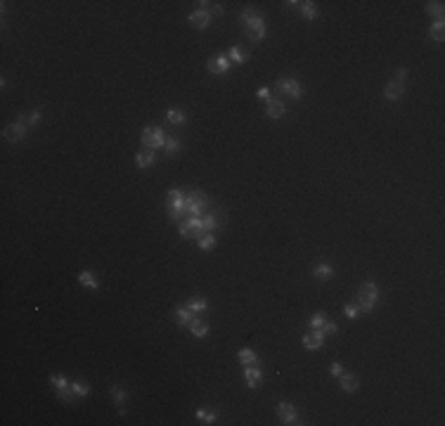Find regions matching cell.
<instances>
[{"instance_id": "obj_36", "label": "cell", "mask_w": 445, "mask_h": 426, "mask_svg": "<svg viewBox=\"0 0 445 426\" xmlns=\"http://www.w3.org/2000/svg\"><path fill=\"white\" fill-rule=\"evenodd\" d=\"M71 389H74L76 398H86V395L90 393V386H88L86 381H80V379H76V381H71Z\"/></svg>"}, {"instance_id": "obj_15", "label": "cell", "mask_w": 445, "mask_h": 426, "mask_svg": "<svg viewBox=\"0 0 445 426\" xmlns=\"http://www.w3.org/2000/svg\"><path fill=\"white\" fill-rule=\"evenodd\" d=\"M287 114V105L279 97H270L266 102V116L272 118V121H279V118Z\"/></svg>"}, {"instance_id": "obj_39", "label": "cell", "mask_w": 445, "mask_h": 426, "mask_svg": "<svg viewBox=\"0 0 445 426\" xmlns=\"http://www.w3.org/2000/svg\"><path fill=\"white\" fill-rule=\"evenodd\" d=\"M327 322V315L325 313H315V315L310 317V322H308V327L310 329H322V324Z\"/></svg>"}, {"instance_id": "obj_9", "label": "cell", "mask_w": 445, "mask_h": 426, "mask_svg": "<svg viewBox=\"0 0 445 426\" xmlns=\"http://www.w3.org/2000/svg\"><path fill=\"white\" fill-rule=\"evenodd\" d=\"M26 133H29V126H26L22 118H17V121H12L10 126L3 128V137H5L7 142H22L26 137Z\"/></svg>"}, {"instance_id": "obj_7", "label": "cell", "mask_w": 445, "mask_h": 426, "mask_svg": "<svg viewBox=\"0 0 445 426\" xmlns=\"http://www.w3.org/2000/svg\"><path fill=\"white\" fill-rule=\"evenodd\" d=\"M277 90H279V95H285V97H289V99L303 97L301 80L294 78V76H282V78H277Z\"/></svg>"}, {"instance_id": "obj_23", "label": "cell", "mask_w": 445, "mask_h": 426, "mask_svg": "<svg viewBox=\"0 0 445 426\" xmlns=\"http://www.w3.org/2000/svg\"><path fill=\"white\" fill-rule=\"evenodd\" d=\"M78 282L83 284L86 289H90V291H97L99 289V282H97V277H95L93 270H80L78 272Z\"/></svg>"}, {"instance_id": "obj_4", "label": "cell", "mask_w": 445, "mask_h": 426, "mask_svg": "<svg viewBox=\"0 0 445 426\" xmlns=\"http://www.w3.org/2000/svg\"><path fill=\"white\" fill-rule=\"evenodd\" d=\"M355 303L360 306V313H362V315L374 313V308H377V303H379V287L374 282H365L362 287H360L358 301Z\"/></svg>"}, {"instance_id": "obj_24", "label": "cell", "mask_w": 445, "mask_h": 426, "mask_svg": "<svg viewBox=\"0 0 445 426\" xmlns=\"http://www.w3.org/2000/svg\"><path fill=\"white\" fill-rule=\"evenodd\" d=\"M298 12H301L306 19H317L320 10H317V3H313V0H303V3H298Z\"/></svg>"}, {"instance_id": "obj_30", "label": "cell", "mask_w": 445, "mask_h": 426, "mask_svg": "<svg viewBox=\"0 0 445 426\" xmlns=\"http://www.w3.org/2000/svg\"><path fill=\"white\" fill-rule=\"evenodd\" d=\"M237 360H239L244 367H247V364H258V353L251 351V348H241V351L237 353Z\"/></svg>"}, {"instance_id": "obj_25", "label": "cell", "mask_w": 445, "mask_h": 426, "mask_svg": "<svg viewBox=\"0 0 445 426\" xmlns=\"http://www.w3.org/2000/svg\"><path fill=\"white\" fill-rule=\"evenodd\" d=\"M228 57L232 64H247L249 62V52L247 50H241L239 45H232V48L228 50Z\"/></svg>"}, {"instance_id": "obj_40", "label": "cell", "mask_w": 445, "mask_h": 426, "mask_svg": "<svg viewBox=\"0 0 445 426\" xmlns=\"http://www.w3.org/2000/svg\"><path fill=\"white\" fill-rule=\"evenodd\" d=\"M322 332H325V336H327V334H336V332H339V324H336V322H332V320H327L325 324H322Z\"/></svg>"}, {"instance_id": "obj_19", "label": "cell", "mask_w": 445, "mask_h": 426, "mask_svg": "<svg viewBox=\"0 0 445 426\" xmlns=\"http://www.w3.org/2000/svg\"><path fill=\"white\" fill-rule=\"evenodd\" d=\"M339 383H341V389L346 391V393H358L360 391V379L355 377V374H351V372H343L339 377Z\"/></svg>"}, {"instance_id": "obj_28", "label": "cell", "mask_w": 445, "mask_h": 426, "mask_svg": "<svg viewBox=\"0 0 445 426\" xmlns=\"http://www.w3.org/2000/svg\"><path fill=\"white\" fill-rule=\"evenodd\" d=\"M192 317H194V313L187 308V303H185V306H178V308H175V322H178L180 327H187Z\"/></svg>"}, {"instance_id": "obj_33", "label": "cell", "mask_w": 445, "mask_h": 426, "mask_svg": "<svg viewBox=\"0 0 445 426\" xmlns=\"http://www.w3.org/2000/svg\"><path fill=\"white\" fill-rule=\"evenodd\" d=\"M197 419L201 424H216L218 421V412L216 410H209V408H199L197 410Z\"/></svg>"}, {"instance_id": "obj_1", "label": "cell", "mask_w": 445, "mask_h": 426, "mask_svg": "<svg viewBox=\"0 0 445 426\" xmlns=\"http://www.w3.org/2000/svg\"><path fill=\"white\" fill-rule=\"evenodd\" d=\"M239 24L244 26V33H247L249 40L254 43H260L268 33V24H266V17L256 10L254 5H247L244 10L239 12Z\"/></svg>"}, {"instance_id": "obj_18", "label": "cell", "mask_w": 445, "mask_h": 426, "mask_svg": "<svg viewBox=\"0 0 445 426\" xmlns=\"http://www.w3.org/2000/svg\"><path fill=\"white\" fill-rule=\"evenodd\" d=\"M402 93H405V86L398 83V80H393V78L386 83V88H383V97L389 99V102H398V99L402 97Z\"/></svg>"}, {"instance_id": "obj_14", "label": "cell", "mask_w": 445, "mask_h": 426, "mask_svg": "<svg viewBox=\"0 0 445 426\" xmlns=\"http://www.w3.org/2000/svg\"><path fill=\"white\" fill-rule=\"evenodd\" d=\"M322 346H325V332L322 329H310L303 336V348L306 351H320Z\"/></svg>"}, {"instance_id": "obj_3", "label": "cell", "mask_w": 445, "mask_h": 426, "mask_svg": "<svg viewBox=\"0 0 445 426\" xmlns=\"http://www.w3.org/2000/svg\"><path fill=\"white\" fill-rule=\"evenodd\" d=\"M166 213L173 222H180L185 216V192L178 187H171L166 192Z\"/></svg>"}, {"instance_id": "obj_42", "label": "cell", "mask_w": 445, "mask_h": 426, "mask_svg": "<svg viewBox=\"0 0 445 426\" xmlns=\"http://www.w3.org/2000/svg\"><path fill=\"white\" fill-rule=\"evenodd\" d=\"M329 374L339 379L341 374H343V367H341V362H332V367H329Z\"/></svg>"}, {"instance_id": "obj_43", "label": "cell", "mask_w": 445, "mask_h": 426, "mask_svg": "<svg viewBox=\"0 0 445 426\" xmlns=\"http://www.w3.org/2000/svg\"><path fill=\"white\" fill-rule=\"evenodd\" d=\"M256 97L263 99V102H268L272 95H270V90H268V88H258V90H256Z\"/></svg>"}, {"instance_id": "obj_11", "label": "cell", "mask_w": 445, "mask_h": 426, "mask_svg": "<svg viewBox=\"0 0 445 426\" xmlns=\"http://www.w3.org/2000/svg\"><path fill=\"white\" fill-rule=\"evenodd\" d=\"M222 222H225V213H222L220 209H213V206H211V211H206L204 216H201V228H204V232H213L216 228H220Z\"/></svg>"}, {"instance_id": "obj_12", "label": "cell", "mask_w": 445, "mask_h": 426, "mask_svg": "<svg viewBox=\"0 0 445 426\" xmlns=\"http://www.w3.org/2000/svg\"><path fill=\"white\" fill-rule=\"evenodd\" d=\"M230 67H232V62H230L228 55H213L209 62H206V69L216 76H225L230 71Z\"/></svg>"}, {"instance_id": "obj_17", "label": "cell", "mask_w": 445, "mask_h": 426, "mask_svg": "<svg viewBox=\"0 0 445 426\" xmlns=\"http://www.w3.org/2000/svg\"><path fill=\"white\" fill-rule=\"evenodd\" d=\"M156 164V149H140L135 154V166L137 168H149Z\"/></svg>"}, {"instance_id": "obj_20", "label": "cell", "mask_w": 445, "mask_h": 426, "mask_svg": "<svg viewBox=\"0 0 445 426\" xmlns=\"http://www.w3.org/2000/svg\"><path fill=\"white\" fill-rule=\"evenodd\" d=\"M109 393H111V398H114V402H116V408H118V412L121 414H126V400H128V393H126L118 383H114L109 389Z\"/></svg>"}, {"instance_id": "obj_29", "label": "cell", "mask_w": 445, "mask_h": 426, "mask_svg": "<svg viewBox=\"0 0 445 426\" xmlns=\"http://www.w3.org/2000/svg\"><path fill=\"white\" fill-rule=\"evenodd\" d=\"M187 308L197 315V313H206L209 310V301H206L204 296H192L190 301H187Z\"/></svg>"}, {"instance_id": "obj_5", "label": "cell", "mask_w": 445, "mask_h": 426, "mask_svg": "<svg viewBox=\"0 0 445 426\" xmlns=\"http://www.w3.org/2000/svg\"><path fill=\"white\" fill-rule=\"evenodd\" d=\"M50 383H52L57 398H59L64 405H74L76 393H74V389H71V381H69L64 374H50Z\"/></svg>"}, {"instance_id": "obj_34", "label": "cell", "mask_w": 445, "mask_h": 426, "mask_svg": "<svg viewBox=\"0 0 445 426\" xmlns=\"http://www.w3.org/2000/svg\"><path fill=\"white\" fill-rule=\"evenodd\" d=\"M180 147H183V142H180L178 135H166V145H164L166 154H178Z\"/></svg>"}, {"instance_id": "obj_37", "label": "cell", "mask_w": 445, "mask_h": 426, "mask_svg": "<svg viewBox=\"0 0 445 426\" xmlns=\"http://www.w3.org/2000/svg\"><path fill=\"white\" fill-rule=\"evenodd\" d=\"M343 315L348 317V320H355V317H360L362 313H360V306L355 301H351V303H346L343 306Z\"/></svg>"}, {"instance_id": "obj_26", "label": "cell", "mask_w": 445, "mask_h": 426, "mask_svg": "<svg viewBox=\"0 0 445 426\" xmlns=\"http://www.w3.org/2000/svg\"><path fill=\"white\" fill-rule=\"evenodd\" d=\"M313 277L315 279H332L334 277V266L332 263H317L313 268Z\"/></svg>"}, {"instance_id": "obj_10", "label": "cell", "mask_w": 445, "mask_h": 426, "mask_svg": "<svg viewBox=\"0 0 445 426\" xmlns=\"http://www.w3.org/2000/svg\"><path fill=\"white\" fill-rule=\"evenodd\" d=\"M277 419L282 421V424H287V426H294V424H303L301 419H298V412H296V408L291 405V402H287V400H282L277 405Z\"/></svg>"}, {"instance_id": "obj_41", "label": "cell", "mask_w": 445, "mask_h": 426, "mask_svg": "<svg viewBox=\"0 0 445 426\" xmlns=\"http://www.w3.org/2000/svg\"><path fill=\"white\" fill-rule=\"evenodd\" d=\"M408 76H410V69L400 67V69L396 71V78H393V80H398V83H402V86H405V80H408Z\"/></svg>"}, {"instance_id": "obj_21", "label": "cell", "mask_w": 445, "mask_h": 426, "mask_svg": "<svg viewBox=\"0 0 445 426\" xmlns=\"http://www.w3.org/2000/svg\"><path fill=\"white\" fill-rule=\"evenodd\" d=\"M166 121L171 126H187V114L183 109H178V107H171V109L166 111Z\"/></svg>"}, {"instance_id": "obj_32", "label": "cell", "mask_w": 445, "mask_h": 426, "mask_svg": "<svg viewBox=\"0 0 445 426\" xmlns=\"http://www.w3.org/2000/svg\"><path fill=\"white\" fill-rule=\"evenodd\" d=\"M197 244H199V249H201V251H211V249H216L218 239H216V235H213V232H204V235L197 239Z\"/></svg>"}, {"instance_id": "obj_27", "label": "cell", "mask_w": 445, "mask_h": 426, "mask_svg": "<svg viewBox=\"0 0 445 426\" xmlns=\"http://www.w3.org/2000/svg\"><path fill=\"white\" fill-rule=\"evenodd\" d=\"M427 14H429V17H433L436 22H443L445 5L440 3V0H431V3H427Z\"/></svg>"}, {"instance_id": "obj_13", "label": "cell", "mask_w": 445, "mask_h": 426, "mask_svg": "<svg viewBox=\"0 0 445 426\" xmlns=\"http://www.w3.org/2000/svg\"><path fill=\"white\" fill-rule=\"evenodd\" d=\"M187 22H190L194 29H199V31H206V29L211 26V12L206 10V7H197L194 12H190Z\"/></svg>"}, {"instance_id": "obj_38", "label": "cell", "mask_w": 445, "mask_h": 426, "mask_svg": "<svg viewBox=\"0 0 445 426\" xmlns=\"http://www.w3.org/2000/svg\"><path fill=\"white\" fill-rule=\"evenodd\" d=\"M199 7H206L211 14H225V7H222V3H197Z\"/></svg>"}, {"instance_id": "obj_31", "label": "cell", "mask_w": 445, "mask_h": 426, "mask_svg": "<svg viewBox=\"0 0 445 426\" xmlns=\"http://www.w3.org/2000/svg\"><path fill=\"white\" fill-rule=\"evenodd\" d=\"M429 38H431L433 43H443V40H445V26H443V22H433L431 29H429Z\"/></svg>"}, {"instance_id": "obj_6", "label": "cell", "mask_w": 445, "mask_h": 426, "mask_svg": "<svg viewBox=\"0 0 445 426\" xmlns=\"http://www.w3.org/2000/svg\"><path fill=\"white\" fill-rule=\"evenodd\" d=\"M140 142H143V147H147V149H159L166 145V133H164V128H159V126H147V128H143V133H140Z\"/></svg>"}, {"instance_id": "obj_16", "label": "cell", "mask_w": 445, "mask_h": 426, "mask_svg": "<svg viewBox=\"0 0 445 426\" xmlns=\"http://www.w3.org/2000/svg\"><path fill=\"white\" fill-rule=\"evenodd\" d=\"M244 379H247V386L249 389H258L263 383V370L258 364H247L244 367Z\"/></svg>"}, {"instance_id": "obj_8", "label": "cell", "mask_w": 445, "mask_h": 426, "mask_svg": "<svg viewBox=\"0 0 445 426\" xmlns=\"http://www.w3.org/2000/svg\"><path fill=\"white\" fill-rule=\"evenodd\" d=\"M201 235H204L201 216L199 218H187L185 222H180V237H183V239H199Z\"/></svg>"}, {"instance_id": "obj_2", "label": "cell", "mask_w": 445, "mask_h": 426, "mask_svg": "<svg viewBox=\"0 0 445 426\" xmlns=\"http://www.w3.org/2000/svg\"><path fill=\"white\" fill-rule=\"evenodd\" d=\"M211 209V201L201 190H190L185 192V216L187 218H199Z\"/></svg>"}, {"instance_id": "obj_22", "label": "cell", "mask_w": 445, "mask_h": 426, "mask_svg": "<svg viewBox=\"0 0 445 426\" xmlns=\"http://www.w3.org/2000/svg\"><path fill=\"white\" fill-rule=\"evenodd\" d=\"M187 327H190V332L194 334L197 339H204V336H209V324H206L201 317H192Z\"/></svg>"}, {"instance_id": "obj_35", "label": "cell", "mask_w": 445, "mask_h": 426, "mask_svg": "<svg viewBox=\"0 0 445 426\" xmlns=\"http://www.w3.org/2000/svg\"><path fill=\"white\" fill-rule=\"evenodd\" d=\"M19 118H22L26 126H38L41 124V118H43V114H41L38 109H31V111H26V114H22Z\"/></svg>"}]
</instances>
